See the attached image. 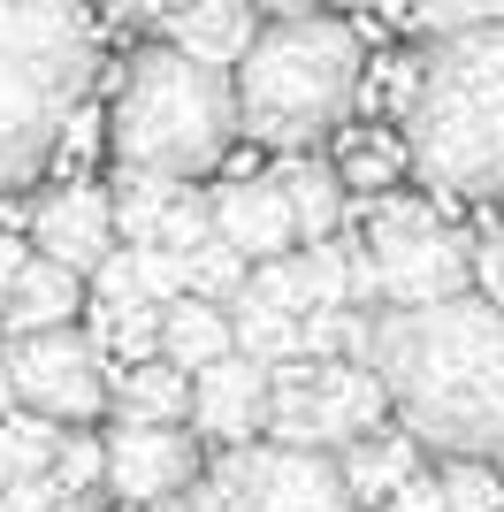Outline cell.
<instances>
[{
    "instance_id": "obj_1",
    "label": "cell",
    "mask_w": 504,
    "mask_h": 512,
    "mask_svg": "<svg viewBox=\"0 0 504 512\" xmlns=\"http://www.w3.org/2000/svg\"><path fill=\"white\" fill-rule=\"evenodd\" d=\"M367 375L405 413V436L443 459L504 451V314L482 299L390 306L367 321Z\"/></svg>"
},
{
    "instance_id": "obj_2",
    "label": "cell",
    "mask_w": 504,
    "mask_h": 512,
    "mask_svg": "<svg viewBox=\"0 0 504 512\" xmlns=\"http://www.w3.org/2000/svg\"><path fill=\"white\" fill-rule=\"evenodd\" d=\"M405 161L420 184L451 199L504 192V23L459 31L420 54V85L405 100Z\"/></svg>"
},
{
    "instance_id": "obj_3",
    "label": "cell",
    "mask_w": 504,
    "mask_h": 512,
    "mask_svg": "<svg viewBox=\"0 0 504 512\" xmlns=\"http://www.w3.org/2000/svg\"><path fill=\"white\" fill-rule=\"evenodd\" d=\"M100 69V31L84 0H0V192L54 161L62 123Z\"/></svg>"
},
{
    "instance_id": "obj_4",
    "label": "cell",
    "mask_w": 504,
    "mask_h": 512,
    "mask_svg": "<svg viewBox=\"0 0 504 512\" xmlns=\"http://www.w3.org/2000/svg\"><path fill=\"white\" fill-rule=\"evenodd\" d=\"M359 69H367V54H359L344 16H314V8L306 16H275L245 46V62H237V85H230L237 130L275 153L314 146L321 130H336L352 115Z\"/></svg>"
},
{
    "instance_id": "obj_5",
    "label": "cell",
    "mask_w": 504,
    "mask_h": 512,
    "mask_svg": "<svg viewBox=\"0 0 504 512\" xmlns=\"http://www.w3.org/2000/svg\"><path fill=\"white\" fill-rule=\"evenodd\" d=\"M237 138V100L230 77L184 62L176 46H153L123 69L115 115H107V146L123 153V169H153V176H199L214 169Z\"/></svg>"
},
{
    "instance_id": "obj_6",
    "label": "cell",
    "mask_w": 504,
    "mask_h": 512,
    "mask_svg": "<svg viewBox=\"0 0 504 512\" xmlns=\"http://www.w3.org/2000/svg\"><path fill=\"white\" fill-rule=\"evenodd\" d=\"M382 413H390V398L367 375V360H306V352H291V360L268 367V413H260V428L283 451L359 444V436L382 428Z\"/></svg>"
},
{
    "instance_id": "obj_7",
    "label": "cell",
    "mask_w": 504,
    "mask_h": 512,
    "mask_svg": "<svg viewBox=\"0 0 504 512\" xmlns=\"http://www.w3.org/2000/svg\"><path fill=\"white\" fill-rule=\"evenodd\" d=\"M466 245L459 230H443L428 199H375L367 222V268H375V299L390 306H436L466 299Z\"/></svg>"
},
{
    "instance_id": "obj_8",
    "label": "cell",
    "mask_w": 504,
    "mask_h": 512,
    "mask_svg": "<svg viewBox=\"0 0 504 512\" xmlns=\"http://www.w3.org/2000/svg\"><path fill=\"white\" fill-rule=\"evenodd\" d=\"M214 512H359L336 482L329 451H283V444H237L214 467Z\"/></svg>"
},
{
    "instance_id": "obj_9",
    "label": "cell",
    "mask_w": 504,
    "mask_h": 512,
    "mask_svg": "<svg viewBox=\"0 0 504 512\" xmlns=\"http://www.w3.org/2000/svg\"><path fill=\"white\" fill-rule=\"evenodd\" d=\"M8 390L23 413L39 421H92L107 406V360L84 329H46V337H16L8 344Z\"/></svg>"
},
{
    "instance_id": "obj_10",
    "label": "cell",
    "mask_w": 504,
    "mask_h": 512,
    "mask_svg": "<svg viewBox=\"0 0 504 512\" xmlns=\"http://www.w3.org/2000/svg\"><path fill=\"white\" fill-rule=\"evenodd\" d=\"M100 451H107L100 482L123 497V505H161V497H176V490H191V482H199V444H191L184 428L115 421V428L100 436Z\"/></svg>"
},
{
    "instance_id": "obj_11",
    "label": "cell",
    "mask_w": 504,
    "mask_h": 512,
    "mask_svg": "<svg viewBox=\"0 0 504 512\" xmlns=\"http://www.w3.org/2000/svg\"><path fill=\"white\" fill-rule=\"evenodd\" d=\"M31 237H39V260L69 268V276H92L107 253H115V222H107V192L100 184H54L46 199H31Z\"/></svg>"
},
{
    "instance_id": "obj_12",
    "label": "cell",
    "mask_w": 504,
    "mask_h": 512,
    "mask_svg": "<svg viewBox=\"0 0 504 512\" xmlns=\"http://www.w3.org/2000/svg\"><path fill=\"white\" fill-rule=\"evenodd\" d=\"M260 413H268V367L245 360V352H222L214 367L191 375V406L184 421L207 436V444H252L260 436Z\"/></svg>"
},
{
    "instance_id": "obj_13",
    "label": "cell",
    "mask_w": 504,
    "mask_h": 512,
    "mask_svg": "<svg viewBox=\"0 0 504 512\" xmlns=\"http://www.w3.org/2000/svg\"><path fill=\"white\" fill-rule=\"evenodd\" d=\"M214 214V237L230 245L245 268H260V260H283L298 245L291 230V207H283V192H275L268 176H245V184H222V192L207 199Z\"/></svg>"
},
{
    "instance_id": "obj_14",
    "label": "cell",
    "mask_w": 504,
    "mask_h": 512,
    "mask_svg": "<svg viewBox=\"0 0 504 512\" xmlns=\"http://www.w3.org/2000/svg\"><path fill=\"white\" fill-rule=\"evenodd\" d=\"M260 39V23H252V8L245 0H191L184 16H168V46L184 54V62H199V69H237L245 62V46Z\"/></svg>"
},
{
    "instance_id": "obj_15",
    "label": "cell",
    "mask_w": 504,
    "mask_h": 512,
    "mask_svg": "<svg viewBox=\"0 0 504 512\" xmlns=\"http://www.w3.org/2000/svg\"><path fill=\"white\" fill-rule=\"evenodd\" d=\"M77 299H84V283L69 276V268H54V260H23L16 283H8V299H0V329H8V344H16V337H46V329H69Z\"/></svg>"
},
{
    "instance_id": "obj_16",
    "label": "cell",
    "mask_w": 504,
    "mask_h": 512,
    "mask_svg": "<svg viewBox=\"0 0 504 512\" xmlns=\"http://www.w3.org/2000/svg\"><path fill=\"white\" fill-rule=\"evenodd\" d=\"M413 474H420V444L405 436V428H398V436H382V428H375V436L344 444V459H336V482H344V497H352L359 512H367V505H390Z\"/></svg>"
},
{
    "instance_id": "obj_17",
    "label": "cell",
    "mask_w": 504,
    "mask_h": 512,
    "mask_svg": "<svg viewBox=\"0 0 504 512\" xmlns=\"http://www.w3.org/2000/svg\"><path fill=\"white\" fill-rule=\"evenodd\" d=\"M268 184L283 192V207H291V230L306 237V245L336 237V222H344V184H336V169H329V161H306V153H283Z\"/></svg>"
},
{
    "instance_id": "obj_18",
    "label": "cell",
    "mask_w": 504,
    "mask_h": 512,
    "mask_svg": "<svg viewBox=\"0 0 504 512\" xmlns=\"http://www.w3.org/2000/svg\"><path fill=\"white\" fill-rule=\"evenodd\" d=\"M153 344H161V360L176 367V375H199V367H214L222 352H230V321H222V306L207 299H168L161 321H153Z\"/></svg>"
},
{
    "instance_id": "obj_19",
    "label": "cell",
    "mask_w": 504,
    "mask_h": 512,
    "mask_svg": "<svg viewBox=\"0 0 504 512\" xmlns=\"http://www.w3.org/2000/svg\"><path fill=\"white\" fill-rule=\"evenodd\" d=\"M107 406L123 413V421L184 428V406H191V375H176L168 360H146V367H115V375H107Z\"/></svg>"
},
{
    "instance_id": "obj_20",
    "label": "cell",
    "mask_w": 504,
    "mask_h": 512,
    "mask_svg": "<svg viewBox=\"0 0 504 512\" xmlns=\"http://www.w3.org/2000/svg\"><path fill=\"white\" fill-rule=\"evenodd\" d=\"M184 199V184L176 176H153V169H123L115 176V192H107V222H115V237H130V245H146L153 222H161L168 207Z\"/></svg>"
},
{
    "instance_id": "obj_21",
    "label": "cell",
    "mask_w": 504,
    "mask_h": 512,
    "mask_svg": "<svg viewBox=\"0 0 504 512\" xmlns=\"http://www.w3.org/2000/svg\"><path fill=\"white\" fill-rule=\"evenodd\" d=\"M54 444H62V428H54V421L8 406V413H0V482H31V474H46V467H54Z\"/></svg>"
},
{
    "instance_id": "obj_22",
    "label": "cell",
    "mask_w": 504,
    "mask_h": 512,
    "mask_svg": "<svg viewBox=\"0 0 504 512\" xmlns=\"http://www.w3.org/2000/svg\"><path fill=\"white\" fill-rule=\"evenodd\" d=\"M390 16L420 23V31H436V39H459V31L504 23V0H390Z\"/></svg>"
},
{
    "instance_id": "obj_23",
    "label": "cell",
    "mask_w": 504,
    "mask_h": 512,
    "mask_svg": "<svg viewBox=\"0 0 504 512\" xmlns=\"http://www.w3.org/2000/svg\"><path fill=\"white\" fill-rule=\"evenodd\" d=\"M398 176H405V146L398 138H344V169H336L344 192H375L382 199V184H398Z\"/></svg>"
},
{
    "instance_id": "obj_24",
    "label": "cell",
    "mask_w": 504,
    "mask_h": 512,
    "mask_svg": "<svg viewBox=\"0 0 504 512\" xmlns=\"http://www.w3.org/2000/svg\"><path fill=\"white\" fill-rule=\"evenodd\" d=\"M245 276H252V268L222 245V237H207V245L184 260V291H191V299H207V306H230L237 291H245Z\"/></svg>"
},
{
    "instance_id": "obj_25",
    "label": "cell",
    "mask_w": 504,
    "mask_h": 512,
    "mask_svg": "<svg viewBox=\"0 0 504 512\" xmlns=\"http://www.w3.org/2000/svg\"><path fill=\"white\" fill-rule=\"evenodd\" d=\"M436 497H443V512H504V482L482 459H443Z\"/></svg>"
},
{
    "instance_id": "obj_26",
    "label": "cell",
    "mask_w": 504,
    "mask_h": 512,
    "mask_svg": "<svg viewBox=\"0 0 504 512\" xmlns=\"http://www.w3.org/2000/svg\"><path fill=\"white\" fill-rule=\"evenodd\" d=\"M207 237H214V214H207V199H199V192H184L176 207L161 214V222H153V237H146V245H161V253L191 260L199 245H207Z\"/></svg>"
},
{
    "instance_id": "obj_27",
    "label": "cell",
    "mask_w": 504,
    "mask_h": 512,
    "mask_svg": "<svg viewBox=\"0 0 504 512\" xmlns=\"http://www.w3.org/2000/svg\"><path fill=\"white\" fill-rule=\"evenodd\" d=\"M100 467H107V451H100V436H62V444H54V490L62 497H84L92 490V482H100Z\"/></svg>"
},
{
    "instance_id": "obj_28",
    "label": "cell",
    "mask_w": 504,
    "mask_h": 512,
    "mask_svg": "<svg viewBox=\"0 0 504 512\" xmlns=\"http://www.w3.org/2000/svg\"><path fill=\"white\" fill-rule=\"evenodd\" d=\"M130 276H138V299H146V306L184 299V260L161 253V245H130Z\"/></svg>"
},
{
    "instance_id": "obj_29",
    "label": "cell",
    "mask_w": 504,
    "mask_h": 512,
    "mask_svg": "<svg viewBox=\"0 0 504 512\" xmlns=\"http://www.w3.org/2000/svg\"><path fill=\"white\" fill-rule=\"evenodd\" d=\"M466 276L482 283V306H497L504 314V230H489L474 253H466Z\"/></svg>"
},
{
    "instance_id": "obj_30",
    "label": "cell",
    "mask_w": 504,
    "mask_h": 512,
    "mask_svg": "<svg viewBox=\"0 0 504 512\" xmlns=\"http://www.w3.org/2000/svg\"><path fill=\"white\" fill-rule=\"evenodd\" d=\"M382 512H443V497H436V474H413V482H405V490L390 497Z\"/></svg>"
},
{
    "instance_id": "obj_31",
    "label": "cell",
    "mask_w": 504,
    "mask_h": 512,
    "mask_svg": "<svg viewBox=\"0 0 504 512\" xmlns=\"http://www.w3.org/2000/svg\"><path fill=\"white\" fill-rule=\"evenodd\" d=\"M146 512H214V490H207V482H191V490L161 497V505H146Z\"/></svg>"
},
{
    "instance_id": "obj_32",
    "label": "cell",
    "mask_w": 504,
    "mask_h": 512,
    "mask_svg": "<svg viewBox=\"0 0 504 512\" xmlns=\"http://www.w3.org/2000/svg\"><path fill=\"white\" fill-rule=\"evenodd\" d=\"M23 260H31V253H23V237H16V230H0V299H8V283H16Z\"/></svg>"
},
{
    "instance_id": "obj_33",
    "label": "cell",
    "mask_w": 504,
    "mask_h": 512,
    "mask_svg": "<svg viewBox=\"0 0 504 512\" xmlns=\"http://www.w3.org/2000/svg\"><path fill=\"white\" fill-rule=\"evenodd\" d=\"M107 16H153V0H107Z\"/></svg>"
},
{
    "instance_id": "obj_34",
    "label": "cell",
    "mask_w": 504,
    "mask_h": 512,
    "mask_svg": "<svg viewBox=\"0 0 504 512\" xmlns=\"http://www.w3.org/2000/svg\"><path fill=\"white\" fill-rule=\"evenodd\" d=\"M245 8H275V16H306V0H245Z\"/></svg>"
},
{
    "instance_id": "obj_35",
    "label": "cell",
    "mask_w": 504,
    "mask_h": 512,
    "mask_svg": "<svg viewBox=\"0 0 504 512\" xmlns=\"http://www.w3.org/2000/svg\"><path fill=\"white\" fill-rule=\"evenodd\" d=\"M191 0H153V23H168V16H184Z\"/></svg>"
},
{
    "instance_id": "obj_36",
    "label": "cell",
    "mask_w": 504,
    "mask_h": 512,
    "mask_svg": "<svg viewBox=\"0 0 504 512\" xmlns=\"http://www.w3.org/2000/svg\"><path fill=\"white\" fill-rule=\"evenodd\" d=\"M16 406V390H8V352H0V413Z\"/></svg>"
},
{
    "instance_id": "obj_37",
    "label": "cell",
    "mask_w": 504,
    "mask_h": 512,
    "mask_svg": "<svg viewBox=\"0 0 504 512\" xmlns=\"http://www.w3.org/2000/svg\"><path fill=\"white\" fill-rule=\"evenodd\" d=\"M344 8H375V0H344Z\"/></svg>"
},
{
    "instance_id": "obj_38",
    "label": "cell",
    "mask_w": 504,
    "mask_h": 512,
    "mask_svg": "<svg viewBox=\"0 0 504 512\" xmlns=\"http://www.w3.org/2000/svg\"><path fill=\"white\" fill-rule=\"evenodd\" d=\"M306 8H314V0H306Z\"/></svg>"
}]
</instances>
